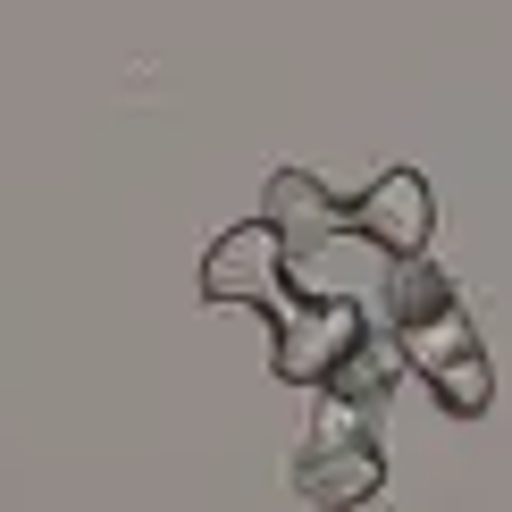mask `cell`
<instances>
[{
    "label": "cell",
    "instance_id": "30bf717a",
    "mask_svg": "<svg viewBox=\"0 0 512 512\" xmlns=\"http://www.w3.org/2000/svg\"><path fill=\"white\" fill-rule=\"evenodd\" d=\"M429 395H437L454 420H479L487 403H496V361H487V345L454 353V361H437V370H429Z\"/></svg>",
    "mask_w": 512,
    "mask_h": 512
},
{
    "label": "cell",
    "instance_id": "5b68a950",
    "mask_svg": "<svg viewBox=\"0 0 512 512\" xmlns=\"http://www.w3.org/2000/svg\"><path fill=\"white\" fill-rule=\"evenodd\" d=\"M378 487H387L378 437H328V445L311 437L294 454V496L319 504V512H361V504H378Z\"/></svg>",
    "mask_w": 512,
    "mask_h": 512
},
{
    "label": "cell",
    "instance_id": "52a82bcc",
    "mask_svg": "<svg viewBox=\"0 0 512 512\" xmlns=\"http://www.w3.org/2000/svg\"><path fill=\"white\" fill-rule=\"evenodd\" d=\"M403 370H412L403 336H395V328H370V336H361V345L328 370V395H345V403H361V412L378 420V403L395 395V378H403Z\"/></svg>",
    "mask_w": 512,
    "mask_h": 512
},
{
    "label": "cell",
    "instance_id": "6da1fadb",
    "mask_svg": "<svg viewBox=\"0 0 512 512\" xmlns=\"http://www.w3.org/2000/svg\"><path fill=\"white\" fill-rule=\"evenodd\" d=\"M370 328H378V319L361 311V303L286 294V303L269 311V361H277V378H294V387H328V370H336V361H345Z\"/></svg>",
    "mask_w": 512,
    "mask_h": 512
},
{
    "label": "cell",
    "instance_id": "ba28073f",
    "mask_svg": "<svg viewBox=\"0 0 512 512\" xmlns=\"http://www.w3.org/2000/svg\"><path fill=\"white\" fill-rule=\"evenodd\" d=\"M454 303V286H445L437 252H412V261L387 269V286H378V328H412V319H429Z\"/></svg>",
    "mask_w": 512,
    "mask_h": 512
},
{
    "label": "cell",
    "instance_id": "3957f363",
    "mask_svg": "<svg viewBox=\"0 0 512 512\" xmlns=\"http://www.w3.org/2000/svg\"><path fill=\"white\" fill-rule=\"evenodd\" d=\"M387 269H395V252H378L361 227H336V236L286 252V286H294V294H319V303H361V311H378Z\"/></svg>",
    "mask_w": 512,
    "mask_h": 512
},
{
    "label": "cell",
    "instance_id": "277c9868",
    "mask_svg": "<svg viewBox=\"0 0 512 512\" xmlns=\"http://www.w3.org/2000/svg\"><path fill=\"white\" fill-rule=\"evenodd\" d=\"M353 227H361L378 252L412 261V252L437 244V185L420 177V168H378V177L353 194Z\"/></svg>",
    "mask_w": 512,
    "mask_h": 512
},
{
    "label": "cell",
    "instance_id": "7a4b0ae2",
    "mask_svg": "<svg viewBox=\"0 0 512 512\" xmlns=\"http://www.w3.org/2000/svg\"><path fill=\"white\" fill-rule=\"evenodd\" d=\"M202 294L210 303H252V311H277L286 303V236L269 219H236L219 244L202 252Z\"/></svg>",
    "mask_w": 512,
    "mask_h": 512
},
{
    "label": "cell",
    "instance_id": "8992f818",
    "mask_svg": "<svg viewBox=\"0 0 512 512\" xmlns=\"http://www.w3.org/2000/svg\"><path fill=\"white\" fill-rule=\"evenodd\" d=\"M261 219L294 244H319V236H336V227H353V202H336L328 185L311 177V168H277L269 177V194H261Z\"/></svg>",
    "mask_w": 512,
    "mask_h": 512
},
{
    "label": "cell",
    "instance_id": "9c48e42d",
    "mask_svg": "<svg viewBox=\"0 0 512 512\" xmlns=\"http://www.w3.org/2000/svg\"><path fill=\"white\" fill-rule=\"evenodd\" d=\"M403 336V353H412V378H429L437 361H454V353H471L479 345V328H471V311H462V294L445 311H429V319H412V328H395Z\"/></svg>",
    "mask_w": 512,
    "mask_h": 512
}]
</instances>
